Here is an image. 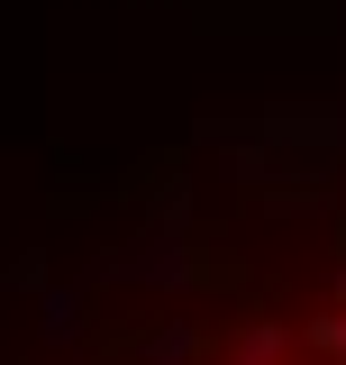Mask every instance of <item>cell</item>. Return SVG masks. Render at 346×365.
<instances>
[{"mask_svg": "<svg viewBox=\"0 0 346 365\" xmlns=\"http://www.w3.org/2000/svg\"><path fill=\"white\" fill-rule=\"evenodd\" d=\"M100 365H346V192H319V210L264 237L210 247L110 338Z\"/></svg>", "mask_w": 346, "mask_h": 365, "instance_id": "6da1fadb", "label": "cell"}]
</instances>
